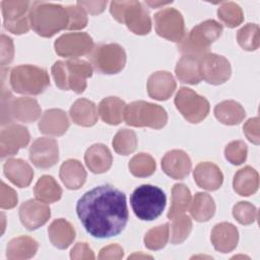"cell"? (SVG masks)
I'll return each instance as SVG.
<instances>
[{"label": "cell", "mask_w": 260, "mask_h": 260, "mask_svg": "<svg viewBox=\"0 0 260 260\" xmlns=\"http://www.w3.org/2000/svg\"><path fill=\"white\" fill-rule=\"evenodd\" d=\"M218 17L229 27H236L243 21V11L241 7L234 2H223L217 10Z\"/></svg>", "instance_id": "39"}, {"label": "cell", "mask_w": 260, "mask_h": 260, "mask_svg": "<svg viewBox=\"0 0 260 260\" xmlns=\"http://www.w3.org/2000/svg\"><path fill=\"white\" fill-rule=\"evenodd\" d=\"M35 196L37 200L45 203H52L61 198L62 190L55 179L51 176H43L36 184Z\"/></svg>", "instance_id": "34"}, {"label": "cell", "mask_w": 260, "mask_h": 260, "mask_svg": "<svg viewBox=\"0 0 260 260\" xmlns=\"http://www.w3.org/2000/svg\"><path fill=\"white\" fill-rule=\"evenodd\" d=\"M239 233L235 225L230 222L216 224L211 232V242L216 251L229 253L233 251L238 244Z\"/></svg>", "instance_id": "20"}, {"label": "cell", "mask_w": 260, "mask_h": 260, "mask_svg": "<svg viewBox=\"0 0 260 260\" xmlns=\"http://www.w3.org/2000/svg\"><path fill=\"white\" fill-rule=\"evenodd\" d=\"M225 158L233 165H241L247 157V146L243 141H233L224 149Z\"/></svg>", "instance_id": "44"}, {"label": "cell", "mask_w": 260, "mask_h": 260, "mask_svg": "<svg viewBox=\"0 0 260 260\" xmlns=\"http://www.w3.org/2000/svg\"><path fill=\"white\" fill-rule=\"evenodd\" d=\"M38 247L34 239L26 236L18 237L8 243L6 256L8 259H28L36 254Z\"/></svg>", "instance_id": "33"}, {"label": "cell", "mask_w": 260, "mask_h": 260, "mask_svg": "<svg viewBox=\"0 0 260 260\" xmlns=\"http://www.w3.org/2000/svg\"><path fill=\"white\" fill-rule=\"evenodd\" d=\"M58 144L53 138H38L34 141L29 148V159L40 169H48L53 167L58 158Z\"/></svg>", "instance_id": "15"}, {"label": "cell", "mask_w": 260, "mask_h": 260, "mask_svg": "<svg viewBox=\"0 0 260 260\" xmlns=\"http://www.w3.org/2000/svg\"><path fill=\"white\" fill-rule=\"evenodd\" d=\"M13 44L10 38L2 35L1 36V64L4 66L10 63L13 59Z\"/></svg>", "instance_id": "47"}, {"label": "cell", "mask_w": 260, "mask_h": 260, "mask_svg": "<svg viewBox=\"0 0 260 260\" xmlns=\"http://www.w3.org/2000/svg\"><path fill=\"white\" fill-rule=\"evenodd\" d=\"M60 179L68 189L76 190L84 184L86 173L78 160L68 159L60 168Z\"/></svg>", "instance_id": "27"}, {"label": "cell", "mask_w": 260, "mask_h": 260, "mask_svg": "<svg viewBox=\"0 0 260 260\" xmlns=\"http://www.w3.org/2000/svg\"><path fill=\"white\" fill-rule=\"evenodd\" d=\"M11 88L21 94L37 95L42 93L50 84L47 71L34 65H19L10 71Z\"/></svg>", "instance_id": "6"}, {"label": "cell", "mask_w": 260, "mask_h": 260, "mask_svg": "<svg viewBox=\"0 0 260 260\" xmlns=\"http://www.w3.org/2000/svg\"><path fill=\"white\" fill-rule=\"evenodd\" d=\"M31 28L44 38H51L67 27L68 13L66 7L48 2H32L29 9Z\"/></svg>", "instance_id": "2"}, {"label": "cell", "mask_w": 260, "mask_h": 260, "mask_svg": "<svg viewBox=\"0 0 260 260\" xmlns=\"http://www.w3.org/2000/svg\"><path fill=\"white\" fill-rule=\"evenodd\" d=\"M71 259H94L92 250L87 246L86 243H77L71 250Z\"/></svg>", "instance_id": "49"}, {"label": "cell", "mask_w": 260, "mask_h": 260, "mask_svg": "<svg viewBox=\"0 0 260 260\" xmlns=\"http://www.w3.org/2000/svg\"><path fill=\"white\" fill-rule=\"evenodd\" d=\"M124 120L130 126L160 129L167 124L168 115L158 105L136 101L126 106Z\"/></svg>", "instance_id": "8"}, {"label": "cell", "mask_w": 260, "mask_h": 260, "mask_svg": "<svg viewBox=\"0 0 260 260\" xmlns=\"http://www.w3.org/2000/svg\"><path fill=\"white\" fill-rule=\"evenodd\" d=\"M137 137L132 130L121 129L113 139V146L117 153L127 155L136 149Z\"/></svg>", "instance_id": "37"}, {"label": "cell", "mask_w": 260, "mask_h": 260, "mask_svg": "<svg viewBox=\"0 0 260 260\" xmlns=\"http://www.w3.org/2000/svg\"><path fill=\"white\" fill-rule=\"evenodd\" d=\"M93 48L91 37L85 32L65 34L55 42L56 53L59 56L71 59L90 54Z\"/></svg>", "instance_id": "14"}, {"label": "cell", "mask_w": 260, "mask_h": 260, "mask_svg": "<svg viewBox=\"0 0 260 260\" xmlns=\"http://www.w3.org/2000/svg\"><path fill=\"white\" fill-rule=\"evenodd\" d=\"M259 185L258 173L251 167H245L235 175L233 186L234 190L241 196L254 194Z\"/></svg>", "instance_id": "30"}, {"label": "cell", "mask_w": 260, "mask_h": 260, "mask_svg": "<svg viewBox=\"0 0 260 260\" xmlns=\"http://www.w3.org/2000/svg\"><path fill=\"white\" fill-rule=\"evenodd\" d=\"M154 26L158 36L181 42L185 36V24L182 14L174 8H166L154 15Z\"/></svg>", "instance_id": "12"}, {"label": "cell", "mask_w": 260, "mask_h": 260, "mask_svg": "<svg viewBox=\"0 0 260 260\" xmlns=\"http://www.w3.org/2000/svg\"><path fill=\"white\" fill-rule=\"evenodd\" d=\"M17 203V196L13 189L6 186L4 182L1 183V202L2 208H12Z\"/></svg>", "instance_id": "46"}, {"label": "cell", "mask_w": 260, "mask_h": 260, "mask_svg": "<svg viewBox=\"0 0 260 260\" xmlns=\"http://www.w3.org/2000/svg\"><path fill=\"white\" fill-rule=\"evenodd\" d=\"M234 217L242 224H250L257 218V210L249 202H239L233 209Z\"/></svg>", "instance_id": "43"}, {"label": "cell", "mask_w": 260, "mask_h": 260, "mask_svg": "<svg viewBox=\"0 0 260 260\" xmlns=\"http://www.w3.org/2000/svg\"><path fill=\"white\" fill-rule=\"evenodd\" d=\"M76 213L85 231L93 238L116 237L128 221L126 195L109 184L98 186L78 199Z\"/></svg>", "instance_id": "1"}, {"label": "cell", "mask_w": 260, "mask_h": 260, "mask_svg": "<svg viewBox=\"0 0 260 260\" xmlns=\"http://www.w3.org/2000/svg\"><path fill=\"white\" fill-rule=\"evenodd\" d=\"M70 117L77 125L89 127L96 123L98 112L95 105L85 99L77 100L70 109Z\"/></svg>", "instance_id": "29"}, {"label": "cell", "mask_w": 260, "mask_h": 260, "mask_svg": "<svg viewBox=\"0 0 260 260\" xmlns=\"http://www.w3.org/2000/svg\"><path fill=\"white\" fill-rule=\"evenodd\" d=\"M110 11L117 21L125 23L136 35H146L151 29L149 14L138 1H113Z\"/></svg>", "instance_id": "7"}, {"label": "cell", "mask_w": 260, "mask_h": 260, "mask_svg": "<svg viewBox=\"0 0 260 260\" xmlns=\"http://www.w3.org/2000/svg\"><path fill=\"white\" fill-rule=\"evenodd\" d=\"M199 69L201 78L214 85L225 82L232 73L228 59L213 53H206L199 58Z\"/></svg>", "instance_id": "13"}, {"label": "cell", "mask_w": 260, "mask_h": 260, "mask_svg": "<svg viewBox=\"0 0 260 260\" xmlns=\"http://www.w3.org/2000/svg\"><path fill=\"white\" fill-rule=\"evenodd\" d=\"M134 214L141 220H153L164 211L167 203L165 192L153 185L144 184L137 187L130 197Z\"/></svg>", "instance_id": "4"}, {"label": "cell", "mask_w": 260, "mask_h": 260, "mask_svg": "<svg viewBox=\"0 0 260 260\" xmlns=\"http://www.w3.org/2000/svg\"><path fill=\"white\" fill-rule=\"evenodd\" d=\"M4 174L14 185L19 188L27 187L34 177L30 166L22 160L11 158L4 164Z\"/></svg>", "instance_id": "25"}, {"label": "cell", "mask_w": 260, "mask_h": 260, "mask_svg": "<svg viewBox=\"0 0 260 260\" xmlns=\"http://www.w3.org/2000/svg\"><path fill=\"white\" fill-rule=\"evenodd\" d=\"M52 75L60 89L81 93L86 88V79L92 75V67L90 63L77 58L57 61L52 66Z\"/></svg>", "instance_id": "3"}, {"label": "cell", "mask_w": 260, "mask_h": 260, "mask_svg": "<svg viewBox=\"0 0 260 260\" xmlns=\"http://www.w3.org/2000/svg\"><path fill=\"white\" fill-rule=\"evenodd\" d=\"M69 127V121L66 114L59 109L47 110L41 121L39 129L42 133L54 136L63 135Z\"/></svg>", "instance_id": "23"}, {"label": "cell", "mask_w": 260, "mask_h": 260, "mask_svg": "<svg viewBox=\"0 0 260 260\" xmlns=\"http://www.w3.org/2000/svg\"><path fill=\"white\" fill-rule=\"evenodd\" d=\"M91 65L103 74H116L126 63L124 49L118 44H102L92 49L89 54Z\"/></svg>", "instance_id": "9"}, {"label": "cell", "mask_w": 260, "mask_h": 260, "mask_svg": "<svg viewBox=\"0 0 260 260\" xmlns=\"http://www.w3.org/2000/svg\"><path fill=\"white\" fill-rule=\"evenodd\" d=\"M222 32V25L213 19L205 20L185 37L179 45V50L186 56L200 58L205 55L211 44L219 38Z\"/></svg>", "instance_id": "5"}, {"label": "cell", "mask_w": 260, "mask_h": 260, "mask_svg": "<svg viewBox=\"0 0 260 260\" xmlns=\"http://www.w3.org/2000/svg\"><path fill=\"white\" fill-rule=\"evenodd\" d=\"M194 180L196 184L205 190H217L223 181L219 168L212 162H200L194 170Z\"/></svg>", "instance_id": "22"}, {"label": "cell", "mask_w": 260, "mask_h": 260, "mask_svg": "<svg viewBox=\"0 0 260 260\" xmlns=\"http://www.w3.org/2000/svg\"><path fill=\"white\" fill-rule=\"evenodd\" d=\"M176 89L173 75L167 71L152 73L147 81V91L150 98L157 101L168 100Z\"/></svg>", "instance_id": "19"}, {"label": "cell", "mask_w": 260, "mask_h": 260, "mask_svg": "<svg viewBox=\"0 0 260 260\" xmlns=\"http://www.w3.org/2000/svg\"><path fill=\"white\" fill-rule=\"evenodd\" d=\"M123 257V249L119 245H110L100 252V259H120Z\"/></svg>", "instance_id": "50"}, {"label": "cell", "mask_w": 260, "mask_h": 260, "mask_svg": "<svg viewBox=\"0 0 260 260\" xmlns=\"http://www.w3.org/2000/svg\"><path fill=\"white\" fill-rule=\"evenodd\" d=\"M28 141L29 133L25 127L16 124H8L7 128L1 131V156L14 155L20 148L26 146Z\"/></svg>", "instance_id": "16"}, {"label": "cell", "mask_w": 260, "mask_h": 260, "mask_svg": "<svg viewBox=\"0 0 260 260\" xmlns=\"http://www.w3.org/2000/svg\"><path fill=\"white\" fill-rule=\"evenodd\" d=\"M68 13V24L66 29H81L86 26L87 18L84 10L76 6H67L66 7Z\"/></svg>", "instance_id": "45"}, {"label": "cell", "mask_w": 260, "mask_h": 260, "mask_svg": "<svg viewBox=\"0 0 260 260\" xmlns=\"http://www.w3.org/2000/svg\"><path fill=\"white\" fill-rule=\"evenodd\" d=\"M77 5L91 14H98L105 9L107 1H78Z\"/></svg>", "instance_id": "51"}, {"label": "cell", "mask_w": 260, "mask_h": 260, "mask_svg": "<svg viewBox=\"0 0 260 260\" xmlns=\"http://www.w3.org/2000/svg\"><path fill=\"white\" fill-rule=\"evenodd\" d=\"M191 203L190 190L183 184H176L172 190V202L168 212V217L173 219L174 217L184 214Z\"/></svg>", "instance_id": "36"}, {"label": "cell", "mask_w": 260, "mask_h": 260, "mask_svg": "<svg viewBox=\"0 0 260 260\" xmlns=\"http://www.w3.org/2000/svg\"><path fill=\"white\" fill-rule=\"evenodd\" d=\"M30 5L28 1H2L5 28L14 35L27 32L30 27L28 16Z\"/></svg>", "instance_id": "11"}, {"label": "cell", "mask_w": 260, "mask_h": 260, "mask_svg": "<svg viewBox=\"0 0 260 260\" xmlns=\"http://www.w3.org/2000/svg\"><path fill=\"white\" fill-rule=\"evenodd\" d=\"M215 212V204L212 197L206 193H197L191 202L190 213L197 221L209 220Z\"/></svg>", "instance_id": "35"}, {"label": "cell", "mask_w": 260, "mask_h": 260, "mask_svg": "<svg viewBox=\"0 0 260 260\" xmlns=\"http://www.w3.org/2000/svg\"><path fill=\"white\" fill-rule=\"evenodd\" d=\"M169 223L149 230L144 237L145 246L150 250H159L164 248L169 240Z\"/></svg>", "instance_id": "42"}, {"label": "cell", "mask_w": 260, "mask_h": 260, "mask_svg": "<svg viewBox=\"0 0 260 260\" xmlns=\"http://www.w3.org/2000/svg\"><path fill=\"white\" fill-rule=\"evenodd\" d=\"M84 160L87 168L92 173L102 174L111 168L113 157L110 149L106 145L98 143L86 150Z\"/></svg>", "instance_id": "24"}, {"label": "cell", "mask_w": 260, "mask_h": 260, "mask_svg": "<svg viewBox=\"0 0 260 260\" xmlns=\"http://www.w3.org/2000/svg\"><path fill=\"white\" fill-rule=\"evenodd\" d=\"M162 171L176 180L184 179L191 171V159L186 152L174 149L165 154L161 159Z\"/></svg>", "instance_id": "18"}, {"label": "cell", "mask_w": 260, "mask_h": 260, "mask_svg": "<svg viewBox=\"0 0 260 260\" xmlns=\"http://www.w3.org/2000/svg\"><path fill=\"white\" fill-rule=\"evenodd\" d=\"M51 210L47 203L40 200H28L21 204L19 217L21 223L29 231L44 225L50 218Z\"/></svg>", "instance_id": "17"}, {"label": "cell", "mask_w": 260, "mask_h": 260, "mask_svg": "<svg viewBox=\"0 0 260 260\" xmlns=\"http://www.w3.org/2000/svg\"><path fill=\"white\" fill-rule=\"evenodd\" d=\"M216 119L225 125H236L245 118V110L235 101H224L219 103L214 108Z\"/></svg>", "instance_id": "32"}, {"label": "cell", "mask_w": 260, "mask_h": 260, "mask_svg": "<svg viewBox=\"0 0 260 260\" xmlns=\"http://www.w3.org/2000/svg\"><path fill=\"white\" fill-rule=\"evenodd\" d=\"M129 170L135 177H147L154 173L155 161L147 153H138L129 161Z\"/></svg>", "instance_id": "38"}, {"label": "cell", "mask_w": 260, "mask_h": 260, "mask_svg": "<svg viewBox=\"0 0 260 260\" xmlns=\"http://www.w3.org/2000/svg\"><path fill=\"white\" fill-rule=\"evenodd\" d=\"M176 75L181 82L197 84L201 81L199 58L184 55L176 66Z\"/></svg>", "instance_id": "31"}, {"label": "cell", "mask_w": 260, "mask_h": 260, "mask_svg": "<svg viewBox=\"0 0 260 260\" xmlns=\"http://www.w3.org/2000/svg\"><path fill=\"white\" fill-rule=\"evenodd\" d=\"M171 225V242L173 244H181L189 236L192 230V221L185 214L174 217Z\"/></svg>", "instance_id": "41"}, {"label": "cell", "mask_w": 260, "mask_h": 260, "mask_svg": "<svg viewBox=\"0 0 260 260\" xmlns=\"http://www.w3.org/2000/svg\"><path fill=\"white\" fill-rule=\"evenodd\" d=\"M239 45L247 51H254L259 47V26L248 23L242 27L237 35Z\"/></svg>", "instance_id": "40"}, {"label": "cell", "mask_w": 260, "mask_h": 260, "mask_svg": "<svg viewBox=\"0 0 260 260\" xmlns=\"http://www.w3.org/2000/svg\"><path fill=\"white\" fill-rule=\"evenodd\" d=\"M126 104L116 96L104 99L99 105V115L105 123L118 125L124 119Z\"/></svg>", "instance_id": "28"}, {"label": "cell", "mask_w": 260, "mask_h": 260, "mask_svg": "<svg viewBox=\"0 0 260 260\" xmlns=\"http://www.w3.org/2000/svg\"><path fill=\"white\" fill-rule=\"evenodd\" d=\"M10 119L30 123L41 117V108L38 102L30 98H18L9 103Z\"/></svg>", "instance_id": "21"}, {"label": "cell", "mask_w": 260, "mask_h": 260, "mask_svg": "<svg viewBox=\"0 0 260 260\" xmlns=\"http://www.w3.org/2000/svg\"><path fill=\"white\" fill-rule=\"evenodd\" d=\"M244 132L247 136V138L255 143H259V119L258 117L250 119L247 121V123L244 125Z\"/></svg>", "instance_id": "48"}, {"label": "cell", "mask_w": 260, "mask_h": 260, "mask_svg": "<svg viewBox=\"0 0 260 260\" xmlns=\"http://www.w3.org/2000/svg\"><path fill=\"white\" fill-rule=\"evenodd\" d=\"M51 243L58 249H66L75 238V231L70 222L63 218L54 220L48 229Z\"/></svg>", "instance_id": "26"}, {"label": "cell", "mask_w": 260, "mask_h": 260, "mask_svg": "<svg viewBox=\"0 0 260 260\" xmlns=\"http://www.w3.org/2000/svg\"><path fill=\"white\" fill-rule=\"evenodd\" d=\"M175 105L190 123H199L209 113L208 101L188 87H182L175 98Z\"/></svg>", "instance_id": "10"}, {"label": "cell", "mask_w": 260, "mask_h": 260, "mask_svg": "<svg viewBox=\"0 0 260 260\" xmlns=\"http://www.w3.org/2000/svg\"><path fill=\"white\" fill-rule=\"evenodd\" d=\"M171 2H146V4H148L151 7H157V6H161V5H167L170 4Z\"/></svg>", "instance_id": "52"}]
</instances>
